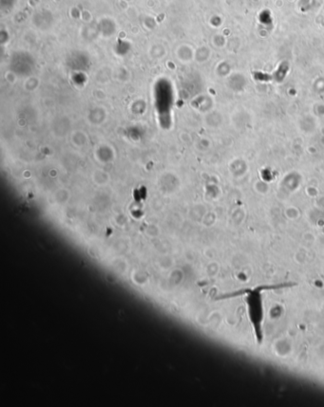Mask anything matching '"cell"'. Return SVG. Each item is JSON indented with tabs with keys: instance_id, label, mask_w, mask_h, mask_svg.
<instances>
[{
	"instance_id": "cell-1",
	"label": "cell",
	"mask_w": 324,
	"mask_h": 407,
	"mask_svg": "<svg viewBox=\"0 0 324 407\" xmlns=\"http://www.w3.org/2000/svg\"><path fill=\"white\" fill-rule=\"evenodd\" d=\"M263 290L261 289H254V290H248V296L246 297V303H247V308H248L249 317L250 321L254 327V330L256 332L258 340L261 341L263 333H262V321L264 317V311H263V302L260 292Z\"/></svg>"
}]
</instances>
